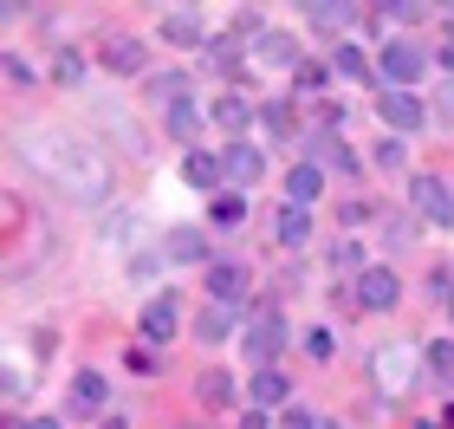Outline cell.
<instances>
[{"mask_svg": "<svg viewBox=\"0 0 454 429\" xmlns=\"http://www.w3.org/2000/svg\"><path fill=\"white\" fill-rule=\"evenodd\" d=\"M27 156L46 163V176H52L72 202H105V189H111L105 156H91L85 143H66V137H27Z\"/></svg>", "mask_w": 454, "mask_h": 429, "instance_id": "6da1fadb", "label": "cell"}, {"mask_svg": "<svg viewBox=\"0 0 454 429\" xmlns=\"http://www.w3.org/2000/svg\"><path fill=\"white\" fill-rule=\"evenodd\" d=\"M409 202L422 209L428 228H454V195H448L442 176H409Z\"/></svg>", "mask_w": 454, "mask_h": 429, "instance_id": "7a4b0ae2", "label": "cell"}, {"mask_svg": "<svg viewBox=\"0 0 454 429\" xmlns=\"http://www.w3.org/2000/svg\"><path fill=\"white\" fill-rule=\"evenodd\" d=\"M98 66H105V72H123V78H137V72H150V52H143V39L111 33V39H98Z\"/></svg>", "mask_w": 454, "mask_h": 429, "instance_id": "3957f363", "label": "cell"}, {"mask_svg": "<svg viewBox=\"0 0 454 429\" xmlns=\"http://www.w3.org/2000/svg\"><path fill=\"white\" fill-rule=\"evenodd\" d=\"M383 78H389V91H409L422 78V52L409 46V39H389L383 46Z\"/></svg>", "mask_w": 454, "mask_h": 429, "instance_id": "277c9868", "label": "cell"}, {"mask_svg": "<svg viewBox=\"0 0 454 429\" xmlns=\"http://www.w3.org/2000/svg\"><path fill=\"white\" fill-rule=\"evenodd\" d=\"M279 345H286V325H279V313H254V325H247V358H254L260 371H266Z\"/></svg>", "mask_w": 454, "mask_h": 429, "instance_id": "5b68a950", "label": "cell"}, {"mask_svg": "<svg viewBox=\"0 0 454 429\" xmlns=\"http://www.w3.org/2000/svg\"><path fill=\"white\" fill-rule=\"evenodd\" d=\"M396 299H403V286H396V274H389V267H364V274H357V306L389 313Z\"/></svg>", "mask_w": 454, "mask_h": 429, "instance_id": "8992f818", "label": "cell"}, {"mask_svg": "<svg viewBox=\"0 0 454 429\" xmlns=\"http://www.w3.org/2000/svg\"><path fill=\"white\" fill-rule=\"evenodd\" d=\"M176 325H182L176 293H156L150 306H143V338H150V345H169V338H176Z\"/></svg>", "mask_w": 454, "mask_h": 429, "instance_id": "52a82bcc", "label": "cell"}, {"mask_svg": "<svg viewBox=\"0 0 454 429\" xmlns=\"http://www.w3.org/2000/svg\"><path fill=\"white\" fill-rule=\"evenodd\" d=\"M377 111H383V124H396V131H416L422 117H428L416 91H383V98H377Z\"/></svg>", "mask_w": 454, "mask_h": 429, "instance_id": "ba28073f", "label": "cell"}, {"mask_svg": "<svg viewBox=\"0 0 454 429\" xmlns=\"http://www.w3.org/2000/svg\"><path fill=\"white\" fill-rule=\"evenodd\" d=\"M162 39L169 46H208V27H201V13L176 7V13H162Z\"/></svg>", "mask_w": 454, "mask_h": 429, "instance_id": "9c48e42d", "label": "cell"}, {"mask_svg": "<svg viewBox=\"0 0 454 429\" xmlns=\"http://www.w3.org/2000/svg\"><path fill=\"white\" fill-rule=\"evenodd\" d=\"M105 403H111V384L98 377V371H78V377H72V410H78V417H98Z\"/></svg>", "mask_w": 454, "mask_h": 429, "instance_id": "30bf717a", "label": "cell"}, {"mask_svg": "<svg viewBox=\"0 0 454 429\" xmlns=\"http://www.w3.org/2000/svg\"><path fill=\"white\" fill-rule=\"evenodd\" d=\"M221 170H227V176H234V182H247V189H254V182L266 176V156L254 150V143H234V150H227V156H221Z\"/></svg>", "mask_w": 454, "mask_h": 429, "instance_id": "8fae6325", "label": "cell"}, {"mask_svg": "<svg viewBox=\"0 0 454 429\" xmlns=\"http://www.w3.org/2000/svg\"><path fill=\"white\" fill-rule=\"evenodd\" d=\"M182 182H189V189H201V195H215L221 189V182H227V170H221V156H189V163H182Z\"/></svg>", "mask_w": 454, "mask_h": 429, "instance_id": "7c38bea8", "label": "cell"}, {"mask_svg": "<svg viewBox=\"0 0 454 429\" xmlns=\"http://www.w3.org/2000/svg\"><path fill=\"white\" fill-rule=\"evenodd\" d=\"M273 228H279V248H305V234H312V215H305L299 202H286Z\"/></svg>", "mask_w": 454, "mask_h": 429, "instance_id": "4fadbf2b", "label": "cell"}, {"mask_svg": "<svg viewBox=\"0 0 454 429\" xmlns=\"http://www.w3.org/2000/svg\"><path fill=\"white\" fill-rule=\"evenodd\" d=\"M325 189V176H318V163H299L293 176H286V195L299 202V209H312V195Z\"/></svg>", "mask_w": 454, "mask_h": 429, "instance_id": "5bb4252c", "label": "cell"}, {"mask_svg": "<svg viewBox=\"0 0 454 429\" xmlns=\"http://www.w3.org/2000/svg\"><path fill=\"white\" fill-rule=\"evenodd\" d=\"M208 293H215V299H240V293H247V274L221 260V267H208Z\"/></svg>", "mask_w": 454, "mask_h": 429, "instance_id": "9a60e30c", "label": "cell"}, {"mask_svg": "<svg viewBox=\"0 0 454 429\" xmlns=\"http://www.w3.org/2000/svg\"><path fill=\"white\" fill-rule=\"evenodd\" d=\"M305 20H312V27H325V33H338L344 20H357V13L338 7V0H312V7H305Z\"/></svg>", "mask_w": 454, "mask_h": 429, "instance_id": "2e32d148", "label": "cell"}, {"mask_svg": "<svg viewBox=\"0 0 454 429\" xmlns=\"http://www.w3.org/2000/svg\"><path fill=\"white\" fill-rule=\"evenodd\" d=\"M247 117H254V105H247V98H234V91H227V98H215V124H227V131H240Z\"/></svg>", "mask_w": 454, "mask_h": 429, "instance_id": "e0dca14e", "label": "cell"}, {"mask_svg": "<svg viewBox=\"0 0 454 429\" xmlns=\"http://www.w3.org/2000/svg\"><path fill=\"white\" fill-rule=\"evenodd\" d=\"M403 371H409V352H383L377 358V384L383 391H403Z\"/></svg>", "mask_w": 454, "mask_h": 429, "instance_id": "ac0fdd59", "label": "cell"}, {"mask_svg": "<svg viewBox=\"0 0 454 429\" xmlns=\"http://www.w3.org/2000/svg\"><path fill=\"white\" fill-rule=\"evenodd\" d=\"M254 403H286V377L266 364V371H254Z\"/></svg>", "mask_w": 454, "mask_h": 429, "instance_id": "d6986e66", "label": "cell"}, {"mask_svg": "<svg viewBox=\"0 0 454 429\" xmlns=\"http://www.w3.org/2000/svg\"><path fill=\"white\" fill-rule=\"evenodd\" d=\"M260 59H273V66H299V46H293L286 33H266V39H260Z\"/></svg>", "mask_w": 454, "mask_h": 429, "instance_id": "ffe728a7", "label": "cell"}, {"mask_svg": "<svg viewBox=\"0 0 454 429\" xmlns=\"http://www.w3.org/2000/svg\"><path fill=\"white\" fill-rule=\"evenodd\" d=\"M201 59H208L215 72H234V66H240V46H234V39H208V46H201Z\"/></svg>", "mask_w": 454, "mask_h": 429, "instance_id": "44dd1931", "label": "cell"}, {"mask_svg": "<svg viewBox=\"0 0 454 429\" xmlns=\"http://www.w3.org/2000/svg\"><path fill=\"white\" fill-rule=\"evenodd\" d=\"M422 364H428L435 377H454V338H435V345L422 352Z\"/></svg>", "mask_w": 454, "mask_h": 429, "instance_id": "7402d4cb", "label": "cell"}, {"mask_svg": "<svg viewBox=\"0 0 454 429\" xmlns=\"http://www.w3.org/2000/svg\"><path fill=\"white\" fill-rule=\"evenodd\" d=\"M227 332H234V313H227V306H208V313H201V338H227Z\"/></svg>", "mask_w": 454, "mask_h": 429, "instance_id": "603a6c76", "label": "cell"}, {"mask_svg": "<svg viewBox=\"0 0 454 429\" xmlns=\"http://www.w3.org/2000/svg\"><path fill=\"white\" fill-rule=\"evenodd\" d=\"M195 124H201L195 98H182V105H169V131H176V137H195Z\"/></svg>", "mask_w": 454, "mask_h": 429, "instance_id": "cb8c5ba5", "label": "cell"}, {"mask_svg": "<svg viewBox=\"0 0 454 429\" xmlns=\"http://www.w3.org/2000/svg\"><path fill=\"white\" fill-rule=\"evenodd\" d=\"M195 397H201V403H227V397H234V377H221V371H208V377L195 384Z\"/></svg>", "mask_w": 454, "mask_h": 429, "instance_id": "d4e9b609", "label": "cell"}, {"mask_svg": "<svg viewBox=\"0 0 454 429\" xmlns=\"http://www.w3.org/2000/svg\"><path fill=\"white\" fill-rule=\"evenodd\" d=\"M338 72H344V78H357V85H370V78H377V72H370V59H364L357 46H344V52H338Z\"/></svg>", "mask_w": 454, "mask_h": 429, "instance_id": "484cf974", "label": "cell"}, {"mask_svg": "<svg viewBox=\"0 0 454 429\" xmlns=\"http://www.w3.org/2000/svg\"><path fill=\"white\" fill-rule=\"evenodd\" d=\"M169 260H201V234L195 228H176L169 234Z\"/></svg>", "mask_w": 454, "mask_h": 429, "instance_id": "4316f807", "label": "cell"}, {"mask_svg": "<svg viewBox=\"0 0 454 429\" xmlns=\"http://www.w3.org/2000/svg\"><path fill=\"white\" fill-rule=\"evenodd\" d=\"M52 78H59V85H78V78H85V59H78V52H59V59H52Z\"/></svg>", "mask_w": 454, "mask_h": 429, "instance_id": "83f0119b", "label": "cell"}, {"mask_svg": "<svg viewBox=\"0 0 454 429\" xmlns=\"http://www.w3.org/2000/svg\"><path fill=\"white\" fill-rule=\"evenodd\" d=\"M240 215H247V202H240V195H221V202H215V221H221V228H234Z\"/></svg>", "mask_w": 454, "mask_h": 429, "instance_id": "f1b7e54d", "label": "cell"}, {"mask_svg": "<svg viewBox=\"0 0 454 429\" xmlns=\"http://www.w3.org/2000/svg\"><path fill=\"white\" fill-rule=\"evenodd\" d=\"M266 131H273V137H293V111H286V105H266Z\"/></svg>", "mask_w": 454, "mask_h": 429, "instance_id": "f546056e", "label": "cell"}, {"mask_svg": "<svg viewBox=\"0 0 454 429\" xmlns=\"http://www.w3.org/2000/svg\"><path fill=\"white\" fill-rule=\"evenodd\" d=\"M370 221V202H344V228H364Z\"/></svg>", "mask_w": 454, "mask_h": 429, "instance_id": "4dcf8cb0", "label": "cell"}, {"mask_svg": "<svg viewBox=\"0 0 454 429\" xmlns=\"http://www.w3.org/2000/svg\"><path fill=\"white\" fill-rule=\"evenodd\" d=\"M325 85V66H299V91H318Z\"/></svg>", "mask_w": 454, "mask_h": 429, "instance_id": "1f68e13d", "label": "cell"}, {"mask_svg": "<svg viewBox=\"0 0 454 429\" xmlns=\"http://www.w3.org/2000/svg\"><path fill=\"white\" fill-rule=\"evenodd\" d=\"M240 429H266V417H260V410H254V417H247V423H240Z\"/></svg>", "mask_w": 454, "mask_h": 429, "instance_id": "d6a6232c", "label": "cell"}, {"mask_svg": "<svg viewBox=\"0 0 454 429\" xmlns=\"http://www.w3.org/2000/svg\"><path fill=\"white\" fill-rule=\"evenodd\" d=\"M442 111H448V117H454V85H448V91H442Z\"/></svg>", "mask_w": 454, "mask_h": 429, "instance_id": "836d02e7", "label": "cell"}, {"mask_svg": "<svg viewBox=\"0 0 454 429\" xmlns=\"http://www.w3.org/2000/svg\"><path fill=\"white\" fill-rule=\"evenodd\" d=\"M27 429H59V423H52V417H39V423H27Z\"/></svg>", "mask_w": 454, "mask_h": 429, "instance_id": "e575fe53", "label": "cell"}, {"mask_svg": "<svg viewBox=\"0 0 454 429\" xmlns=\"http://www.w3.org/2000/svg\"><path fill=\"white\" fill-rule=\"evenodd\" d=\"M105 429H130V423H117V417H111V423H105Z\"/></svg>", "mask_w": 454, "mask_h": 429, "instance_id": "d590c367", "label": "cell"}, {"mask_svg": "<svg viewBox=\"0 0 454 429\" xmlns=\"http://www.w3.org/2000/svg\"><path fill=\"white\" fill-rule=\"evenodd\" d=\"M448 66H454V39H448Z\"/></svg>", "mask_w": 454, "mask_h": 429, "instance_id": "8d00e7d4", "label": "cell"}, {"mask_svg": "<svg viewBox=\"0 0 454 429\" xmlns=\"http://www.w3.org/2000/svg\"><path fill=\"white\" fill-rule=\"evenodd\" d=\"M448 429H454V410H448Z\"/></svg>", "mask_w": 454, "mask_h": 429, "instance_id": "74e56055", "label": "cell"}]
</instances>
